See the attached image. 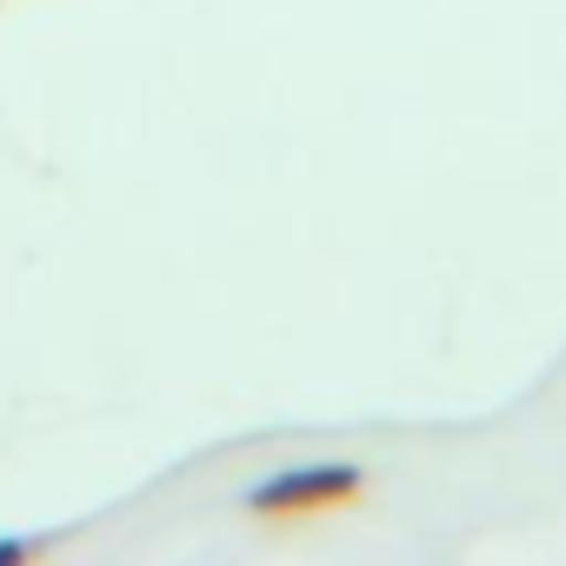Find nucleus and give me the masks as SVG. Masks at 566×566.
Masks as SVG:
<instances>
[{"label": "nucleus", "instance_id": "f257e3e1", "mask_svg": "<svg viewBox=\"0 0 566 566\" xmlns=\"http://www.w3.org/2000/svg\"><path fill=\"white\" fill-rule=\"evenodd\" d=\"M367 493V467L360 460H314V467H280L273 480L247 486V513L253 520H314V513H340Z\"/></svg>", "mask_w": 566, "mask_h": 566}, {"label": "nucleus", "instance_id": "f03ea898", "mask_svg": "<svg viewBox=\"0 0 566 566\" xmlns=\"http://www.w3.org/2000/svg\"><path fill=\"white\" fill-rule=\"evenodd\" d=\"M28 553H34L28 539H0V559H28Z\"/></svg>", "mask_w": 566, "mask_h": 566}]
</instances>
